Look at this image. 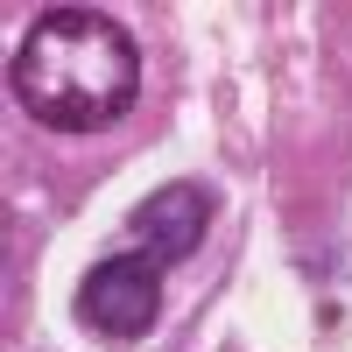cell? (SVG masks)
Returning a JSON list of instances; mask_svg holds the SVG:
<instances>
[{
    "instance_id": "obj_1",
    "label": "cell",
    "mask_w": 352,
    "mask_h": 352,
    "mask_svg": "<svg viewBox=\"0 0 352 352\" xmlns=\"http://www.w3.org/2000/svg\"><path fill=\"white\" fill-rule=\"evenodd\" d=\"M8 92L50 134H99L141 92L134 28L106 8H50L8 56Z\"/></svg>"
},
{
    "instance_id": "obj_2",
    "label": "cell",
    "mask_w": 352,
    "mask_h": 352,
    "mask_svg": "<svg viewBox=\"0 0 352 352\" xmlns=\"http://www.w3.org/2000/svg\"><path fill=\"white\" fill-rule=\"evenodd\" d=\"M78 324L113 345H141L162 324V268L141 254H106L78 282Z\"/></svg>"
},
{
    "instance_id": "obj_3",
    "label": "cell",
    "mask_w": 352,
    "mask_h": 352,
    "mask_svg": "<svg viewBox=\"0 0 352 352\" xmlns=\"http://www.w3.org/2000/svg\"><path fill=\"white\" fill-rule=\"evenodd\" d=\"M204 226H212V190L204 184H162L155 197L134 204L127 219V240L141 261H155V268H184V261L197 254Z\"/></svg>"
}]
</instances>
